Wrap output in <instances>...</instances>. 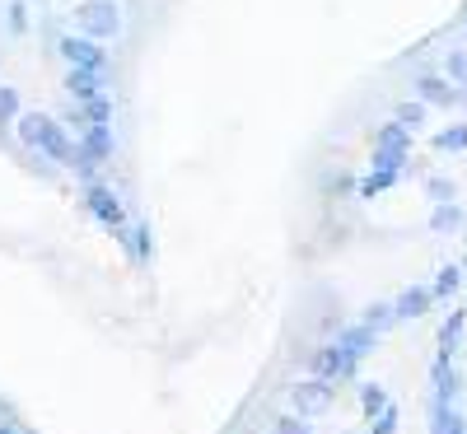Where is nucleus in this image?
Segmentation results:
<instances>
[{
  "mask_svg": "<svg viewBox=\"0 0 467 434\" xmlns=\"http://www.w3.org/2000/svg\"><path fill=\"white\" fill-rule=\"evenodd\" d=\"M15 136H19L24 150L47 154L52 164H70V154H75L70 131L61 127V117H52V112H19L15 117Z\"/></svg>",
  "mask_w": 467,
  "mask_h": 434,
  "instance_id": "1",
  "label": "nucleus"
},
{
  "mask_svg": "<svg viewBox=\"0 0 467 434\" xmlns=\"http://www.w3.org/2000/svg\"><path fill=\"white\" fill-rule=\"evenodd\" d=\"M80 202H85V211L112 233L122 248H131V220H127V202L117 196L108 182H85L80 187Z\"/></svg>",
  "mask_w": 467,
  "mask_h": 434,
  "instance_id": "2",
  "label": "nucleus"
},
{
  "mask_svg": "<svg viewBox=\"0 0 467 434\" xmlns=\"http://www.w3.org/2000/svg\"><path fill=\"white\" fill-rule=\"evenodd\" d=\"M75 33L94 37V43H112V37H122V10L112 0H80L75 5Z\"/></svg>",
  "mask_w": 467,
  "mask_h": 434,
  "instance_id": "3",
  "label": "nucleus"
},
{
  "mask_svg": "<svg viewBox=\"0 0 467 434\" xmlns=\"http://www.w3.org/2000/svg\"><path fill=\"white\" fill-rule=\"evenodd\" d=\"M285 392H290V407H295L299 416H327V411L337 407V383H332V378H318V374L290 383Z\"/></svg>",
  "mask_w": 467,
  "mask_h": 434,
  "instance_id": "4",
  "label": "nucleus"
},
{
  "mask_svg": "<svg viewBox=\"0 0 467 434\" xmlns=\"http://www.w3.org/2000/svg\"><path fill=\"white\" fill-rule=\"evenodd\" d=\"M308 374L341 383V378H356V374H360V360H356V355H350L341 341H323L318 350H308Z\"/></svg>",
  "mask_w": 467,
  "mask_h": 434,
  "instance_id": "5",
  "label": "nucleus"
},
{
  "mask_svg": "<svg viewBox=\"0 0 467 434\" xmlns=\"http://www.w3.org/2000/svg\"><path fill=\"white\" fill-rule=\"evenodd\" d=\"M57 57H61L66 66H85V70H103V75H108V66H112L108 47L94 43V37H85V33H66V37H57Z\"/></svg>",
  "mask_w": 467,
  "mask_h": 434,
  "instance_id": "6",
  "label": "nucleus"
},
{
  "mask_svg": "<svg viewBox=\"0 0 467 434\" xmlns=\"http://www.w3.org/2000/svg\"><path fill=\"white\" fill-rule=\"evenodd\" d=\"M70 103H89L99 94H108V75L103 70H85V66H66V80H61Z\"/></svg>",
  "mask_w": 467,
  "mask_h": 434,
  "instance_id": "7",
  "label": "nucleus"
},
{
  "mask_svg": "<svg viewBox=\"0 0 467 434\" xmlns=\"http://www.w3.org/2000/svg\"><path fill=\"white\" fill-rule=\"evenodd\" d=\"M411 94L425 108H458V103H467V94H458V85L449 80V75H420Z\"/></svg>",
  "mask_w": 467,
  "mask_h": 434,
  "instance_id": "8",
  "label": "nucleus"
},
{
  "mask_svg": "<svg viewBox=\"0 0 467 434\" xmlns=\"http://www.w3.org/2000/svg\"><path fill=\"white\" fill-rule=\"evenodd\" d=\"M75 145H80L89 160L103 169V164H112V154H117V136H112V122H103V127H85L80 136H75Z\"/></svg>",
  "mask_w": 467,
  "mask_h": 434,
  "instance_id": "9",
  "label": "nucleus"
},
{
  "mask_svg": "<svg viewBox=\"0 0 467 434\" xmlns=\"http://www.w3.org/2000/svg\"><path fill=\"white\" fill-rule=\"evenodd\" d=\"M431 308H435V294H431V285H407V290L393 299L398 323H416V318H425Z\"/></svg>",
  "mask_w": 467,
  "mask_h": 434,
  "instance_id": "10",
  "label": "nucleus"
},
{
  "mask_svg": "<svg viewBox=\"0 0 467 434\" xmlns=\"http://www.w3.org/2000/svg\"><path fill=\"white\" fill-rule=\"evenodd\" d=\"M337 341L356 355V360H365V355H374L379 350V332L374 327H365V323H350V327H337Z\"/></svg>",
  "mask_w": 467,
  "mask_h": 434,
  "instance_id": "11",
  "label": "nucleus"
},
{
  "mask_svg": "<svg viewBox=\"0 0 467 434\" xmlns=\"http://www.w3.org/2000/svg\"><path fill=\"white\" fill-rule=\"evenodd\" d=\"M462 327H467V308H453L449 318H444V327H440V355L435 360L440 365H449L453 355H458V341H462Z\"/></svg>",
  "mask_w": 467,
  "mask_h": 434,
  "instance_id": "12",
  "label": "nucleus"
},
{
  "mask_svg": "<svg viewBox=\"0 0 467 434\" xmlns=\"http://www.w3.org/2000/svg\"><path fill=\"white\" fill-rule=\"evenodd\" d=\"M431 383H435V398H431V402H444V407L462 392V378H458L453 360H449V365H440V360H435V365H431Z\"/></svg>",
  "mask_w": 467,
  "mask_h": 434,
  "instance_id": "13",
  "label": "nucleus"
},
{
  "mask_svg": "<svg viewBox=\"0 0 467 434\" xmlns=\"http://www.w3.org/2000/svg\"><path fill=\"white\" fill-rule=\"evenodd\" d=\"M431 434H467V420H462V411L449 402H431Z\"/></svg>",
  "mask_w": 467,
  "mask_h": 434,
  "instance_id": "14",
  "label": "nucleus"
},
{
  "mask_svg": "<svg viewBox=\"0 0 467 434\" xmlns=\"http://www.w3.org/2000/svg\"><path fill=\"white\" fill-rule=\"evenodd\" d=\"M127 257L136 262V266H150L154 262V229L140 220V224H131V248H127Z\"/></svg>",
  "mask_w": 467,
  "mask_h": 434,
  "instance_id": "15",
  "label": "nucleus"
},
{
  "mask_svg": "<svg viewBox=\"0 0 467 434\" xmlns=\"http://www.w3.org/2000/svg\"><path fill=\"white\" fill-rule=\"evenodd\" d=\"M467 224V211L458 206V202H435V211H431V229L435 233H453V229H462Z\"/></svg>",
  "mask_w": 467,
  "mask_h": 434,
  "instance_id": "16",
  "label": "nucleus"
},
{
  "mask_svg": "<svg viewBox=\"0 0 467 434\" xmlns=\"http://www.w3.org/2000/svg\"><path fill=\"white\" fill-rule=\"evenodd\" d=\"M360 323H365V327H374V332L383 336L388 327H398V313H393V304L374 299V304H365V308H360Z\"/></svg>",
  "mask_w": 467,
  "mask_h": 434,
  "instance_id": "17",
  "label": "nucleus"
},
{
  "mask_svg": "<svg viewBox=\"0 0 467 434\" xmlns=\"http://www.w3.org/2000/svg\"><path fill=\"white\" fill-rule=\"evenodd\" d=\"M411 127H402L398 122V117H393V122H383L379 131H374V145H383V150H411Z\"/></svg>",
  "mask_w": 467,
  "mask_h": 434,
  "instance_id": "18",
  "label": "nucleus"
},
{
  "mask_svg": "<svg viewBox=\"0 0 467 434\" xmlns=\"http://www.w3.org/2000/svg\"><path fill=\"white\" fill-rule=\"evenodd\" d=\"M398 178L402 173H383V169H369L360 182H356V191H360V202H374V196H383L388 187H398Z\"/></svg>",
  "mask_w": 467,
  "mask_h": 434,
  "instance_id": "19",
  "label": "nucleus"
},
{
  "mask_svg": "<svg viewBox=\"0 0 467 434\" xmlns=\"http://www.w3.org/2000/svg\"><path fill=\"white\" fill-rule=\"evenodd\" d=\"M411 164V150H383V145H374V154H369V169H383V173H402Z\"/></svg>",
  "mask_w": 467,
  "mask_h": 434,
  "instance_id": "20",
  "label": "nucleus"
},
{
  "mask_svg": "<svg viewBox=\"0 0 467 434\" xmlns=\"http://www.w3.org/2000/svg\"><path fill=\"white\" fill-rule=\"evenodd\" d=\"M458 290H462V266H453V262H449V266H440V271H435L431 294H435V299H453Z\"/></svg>",
  "mask_w": 467,
  "mask_h": 434,
  "instance_id": "21",
  "label": "nucleus"
},
{
  "mask_svg": "<svg viewBox=\"0 0 467 434\" xmlns=\"http://www.w3.org/2000/svg\"><path fill=\"white\" fill-rule=\"evenodd\" d=\"M431 145H435L440 154H458V150H467V122H458V127H444V131H435V136H431Z\"/></svg>",
  "mask_w": 467,
  "mask_h": 434,
  "instance_id": "22",
  "label": "nucleus"
},
{
  "mask_svg": "<svg viewBox=\"0 0 467 434\" xmlns=\"http://www.w3.org/2000/svg\"><path fill=\"white\" fill-rule=\"evenodd\" d=\"M383 407H388V388L383 383H360V411L374 420Z\"/></svg>",
  "mask_w": 467,
  "mask_h": 434,
  "instance_id": "23",
  "label": "nucleus"
},
{
  "mask_svg": "<svg viewBox=\"0 0 467 434\" xmlns=\"http://www.w3.org/2000/svg\"><path fill=\"white\" fill-rule=\"evenodd\" d=\"M425 112H431V108H425L420 98H402V103L393 108V117H398L402 127H411V131H416V127H425Z\"/></svg>",
  "mask_w": 467,
  "mask_h": 434,
  "instance_id": "24",
  "label": "nucleus"
},
{
  "mask_svg": "<svg viewBox=\"0 0 467 434\" xmlns=\"http://www.w3.org/2000/svg\"><path fill=\"white\" fill-rule=\"evenodd\" d=\"M80 112H85V122H89V127H103V122H112V94H99V98L80 103Z\"/></svg>",
  "mask_w": 467,
  "mask_h": 434,
  "instance_id": "25",
  "label": "nucleus"
},
{
  "mask_svg": "<svg viewBox=\"0 0 467 434\" xmlns=\"http://www.w3.org/2000/svg\"><path fill=\"white\" fill-rule=\"evenodd\" d=\"M24 112V103H19V89H10V85H0V131L5 127H15V117Z\"/></svg>",
  "mask_w": 467,
  "mask_h": 434,
  "instance_id": "26",
  "label": "nucleus"
},
{
  "mask_svg": "<svg viewBox=\"0 0 467 434\" xmlns=\"http://www.w3.org/2000/svg\"><path fill=\"white\" fill-rule=\"evenodd\" d=\"M66 169H70L75 178H80V187H85V182H99V164L89 160V154H85L80 145H75V154H70V164H66Z\"/></svg>",
  "mask_w": 467,
  "mask_h": 434,
  "instance_id": "27",
  "label": "nucleus"
},
{
  "mask_svg": "<svg viewBox=\"0 0 467 434\" xmlns=\"http://www.w3.org/2000/svg\"><path fill=\"white\" fill-rule=\"evenodd\" d=\"M271 434H314V425H308V416H299V411H285V416H276Z\"/></svg>",
  "mask_w": 467,
  "mask_h": 434,
  "instance_id": "28",
  "label": "nucleus"
},
{
  "mask_svg": "<svg viewBox=\"0 0 467 434\" xmlns=\"http://www.w3.org/2000/svg\"><path fill=\"white\" fill-rule=\"evenodd\" d=\"M398 425H402V411L388 402L379 416H374V425H369V434H398Z\"/></svg>",
  "mask_w": 467,
  "mask_h": 434,
  "instance_id": "29",
  "label": "nucleus"
},
{
  "mask_svg": "<svg viewBox=\"0 0 467 434\" xmlns=\"http://www.w3.org/2000/svg\"><path fill=\"white\" fill-rule=\"evenodd\" d=\"M425 196L431 202H453L458 187H453V178H425Z\"/></svg>",
  "mask_w": 467,
  "mask_h": 434,
  "instance_id": "30",
  "label": "nucleus"
},
{
  "mask_svg": "<svg viewBox=\"0 0 467 434\" xmlns=\"http://www.w3.org/2000/svg\"><path fill=\"white\" fill-rule=\"evenodd\" d=\"M5 24H10V33H15V37H24V33H28V5H24V0H10Z\"/></svg>",
  "mask_w": 467,
  "mask_h": 434,
  "instance_id": "31",
  "label": "nucleus"
},
{
  "mask_svg": "<svg viewBox=\"0 0 467 434\" xmlns=\"http://www.w3.org/2000/svg\"><path fill=\"white\" fill-rule=\"evenodd\" d=\"M449 80H458L467 89V57L462 52H449Z\"/></svg>",
  "mask_w": 467,
  "mask_h": 434,
  "instance_id": "32",
  "label": "nucleus"
},
{
  "mask_svg": "<svg viewBox=\"0 0 467 434\" xmlns=\"http://www.w3.org/2000/svg\"><path fill=\"white\" fill-rule=\"evenodd\" d=\"M0 434H24L19 425H0Z\"/></svg>",
  "mask_w": 467,
  "mask_h": 434,
  "instance_id": "33",
  "label": "nucleus"
},
{
  "mask_svg": "<svg viewBox=\"0 0 467 434\" xmlns=\"http://www.w3.org/2000/svg\"><path fill=\"white\" fill-rule=\"evenodd\" d=\"M462 239H467V224H462Z\"/></svg>",
  "mask_w": 467,
  "mask_h": 434,
  "instance_id": "34",
  "label": "nucleus"
},
{
  "mask_svg": "<svg viewBox=\"0 0 467 434\" xmlns=\"http://www.w3.org/2000/svg\"><path fill=\"white\" fill-rule=\"evenodd\" d=\"M341 434H350V429H341Z\"/></svg>",
  "mask_w": 467,
  "mask_h": 434,
  "instance_id": "35",
  "label": "nucleus"
},
{
  "mask_svg": "<svg viewBox=\"0 0 467 434\" xmlns=\"http://www.w3.org/2000/svg\"><path fill=\"white\" fill-rule=\"evenodd\" d=\"M462 308H467V304H462Z\"/></svg>",
  "mask_w": 467,
  "mask_h": 434,
  "instance_id": "36",
  "label": "nucleus"
}]
</instances>
